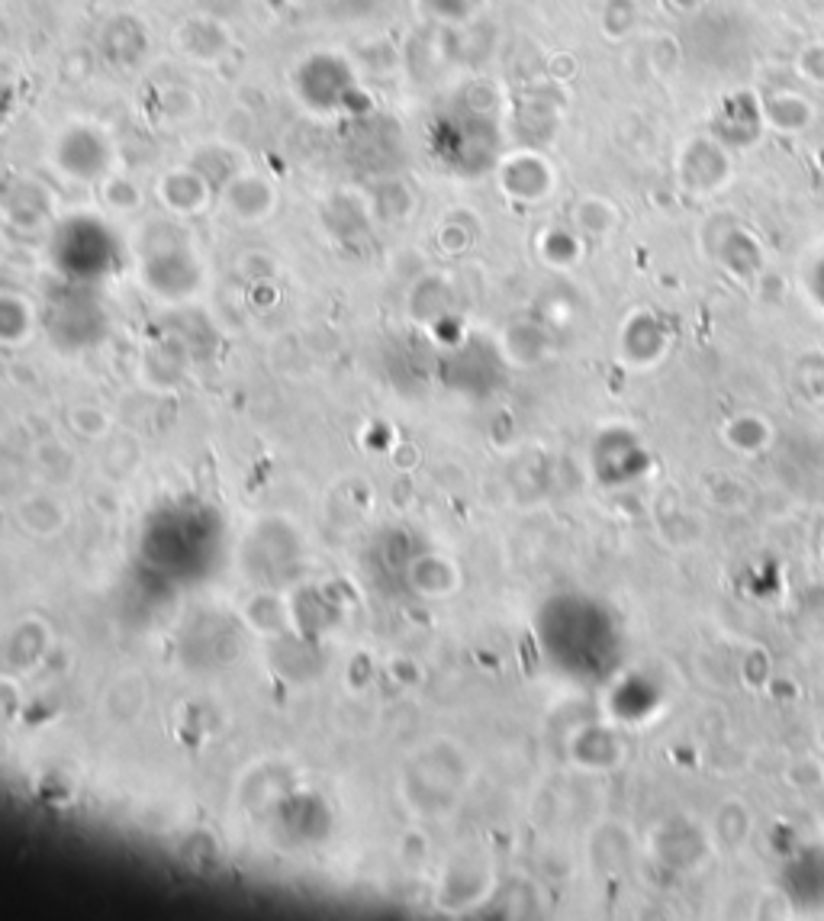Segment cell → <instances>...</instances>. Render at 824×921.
I'll list each match as a JSON object with an SVG mask.
<instances>
[{
    "instance_id": "3",
    "label": "cell",
    "mask_w": 824,
    "mask_h": 921,
    "mask_svg": "<svg viewBox=\"0 0 824 921\" xmlns=\"http://www.w3.org/2000/svg\"><path fill=\"white\" fill-rule=\"evenodd\" d=\"M161 197L171 203L174 210H200L206 203V187L197 171H171L161 181Z\"/></svg>"
},
{
    "instance_id": "2",
    "label": "cell",
    "mask_w": 824,
    "mask_h": 921,
    "mask_svg": "<svg viewBox=\"0 0 824 921\" xmlns=\"http://www.w3.org/2000/svg\"><path fill=\"white\" fill-rule=\"evenodd\" d=\"M55 162L68 178L94 181L110 168V142L97 126H68L55 145Z\"/></svg>"
},
{
    "instance_id": "1",
    "label": "cell",
    "mask_w": 824,
    "mask_h": 921,
    "mask_svg": "<svg viewBox=\"0 0 824 921\" xmlns=\"http://www.w3.org/2000/svg\"><path fill=\"white\" fill-rule=\"evenodd\" d=\"M300 100L313 110H335L351 94V68L338 55H313L297 71Z\"/></svg>"
}]
</instances>
